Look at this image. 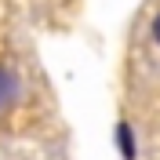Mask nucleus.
<instances>
[{"label":"nucleus","mask_w":160,"mask_h":160,"mask_svg":"<svg viewBox=\"0 0 160 160\" xmlns=\"http://www.w3.org/2000/svg\"><path fill=\"white\" fill-rule=\"evenodd\" d=\"M18 95H22L18 77H15L11 69H0V113H4V109H11V106L18 102Z\"/></svg>","instance_id":"f257e3e1"},{"label":"nucleus","mask_w":160,"mask_h":160,"mask_svg":"<svg viewBox=\"0 0 160 160\" xmlns=\"http://www.w3.org/2000/svg\"><path fill=\"white\" fill-rule=\"evenodd\" d=\"M117 149H120V157H124V160H135V157H138L135 131H131V124H128V120H120V124H117Z\"/></svg>","instance_id":"f03ea898"},{"label":"nucleus","mask_w":160,"mask_h":160,"mask_svg":"<svg viewBox=\"0 0 160 160\" xmlns=\"http://www.w3.org/2000/svg\"><path fill=\"white\" fill-rule=\"evenodd\" d=\"M153 40H157V44H160V15H157V18H153Z\"/></svg>","instance_id":"7ed1b4c3"}]
</instances>
